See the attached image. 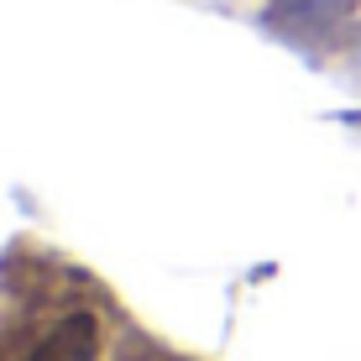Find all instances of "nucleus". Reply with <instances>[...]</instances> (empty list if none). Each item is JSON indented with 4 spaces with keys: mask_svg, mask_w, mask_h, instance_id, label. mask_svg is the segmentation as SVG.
<instances>
[{
    "mask_svg": "<svg viewBox=\"0 0 361 361\" xmlns=\"http://www.w3.org/2000/svg\"><path fill=\"white\" fill-rule=\"evenodd\" d=\"M136 361H142V356H136Z\"/></svg>",
    "mask_w": 361,
    "mask_h": 361,
    "instance_id": "obj_2",
    "label": "nucleus"
},
{
    "mask_svg": "<svg viewBox=\"0 0 361 361\" xmlns=\"http://www.w3.org/2000/svg\"><path fill=\"white\" fill-rule=\"evenodd\" d=\"M21 361H99V319L90 309H73L37 335Z\"/></svg>",
    "mask_w": 361,
    "mask_h": 361,
    "instance_id": "obj_1",
    "label": "nucleus"
}]
</instances>
